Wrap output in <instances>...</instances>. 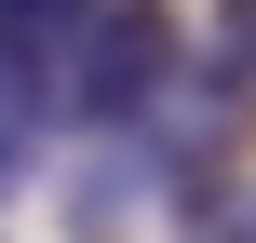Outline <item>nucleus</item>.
Listing matches in <instances>:
<instances>
[{"mask_svg": "<svg viewBox=\"0 0 256 243\" xmlns=\"http://www.w3.org/2000/svg\"><path fill=\"white\" fill-rule=\"evenodd\" d=\"M68 27H81V0H0V122H54Z\"/></svg>", "mask_w": 256, "mask_h": 243, "instance_id": "obj_2", "label": "nucleus"}, {"mask_svg": "<svg viewBox=\"0 0 256 243\" xmlns=\"http://www.w3.org/2000/svg\"><path fill=\"white\" fill-rule=\"evenodd\" d=\"M176 81V27L162 0H81L68 27V81H54V122H94V135H135Z\"/></svg>", "mask_w": 256, "mask_h": 243, "instance_id": "obj_1", "label": "nucleus"}, {"mask_svg": "<svg viewBox=\"0 0 256 243\" xmlns=\"http://www.w3.org/2000/svg\"><path fill=\"white\" fill-rule=\"evenodd\" d=\"M176 243H256V189H230V176H189Z\"/></svg>", "mask_w": 256, "mask_h": 243, "instance_id": "obj_4", "label": "nucleus"}, {"mask_svg": "<svg viewBox=\"0 0 256 243\" xmlns=\"http://www.w3.org/2000/svg\"><path fill=\"white\" fill-rule=\"evenodd\" d=\"M40 135H54V122H0V189H27V176H40Z\"/></svg>", "mask_w": 256, "mask_h": 243, "instance_id": "obj_5", "label": "nucleus"}, {"mask_svg": "<svg viewBox=\"0 0 256 243\" xmlns=\"http://www.w3.org/2000/svg\"><path fill=\"white\" fill-rule=\"evenodd\" d=\"M189 68H202V95H216V108L256 95V0H216V41H202Z\"/></svg>", "mask_w": 256, "mask_h": 243, "instance_id": "obj_3", "label": "nucleus"}]
</instances>
